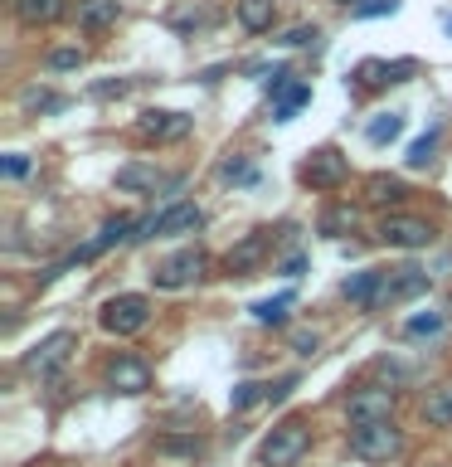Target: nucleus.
Instances as JSON below:
<instances>
[{"label": "nucleus", "mask_w": 452, "mask_h": 467, "mask_svg": "<svg viewBox=\"0 0 452 467\" xmlns=\"http://www.w3.org/2000/svg\"><path fill=\"white\" fill-rule=\"evenodd\" d=\"M394 10H399V0H360L350 15H355V20H379V15H394Z\"/></svg>", "instance_id": "nucleus-33"}, {"label": "nucleus", "mask_w": 452, "mask_h": 467, "mask_svg": "<svg viewBox=\"0 0 452 467\" xmlns=\"http://www.w3.org/2000/svg\"><path fill=\"white\" fill-rule=\"evenodd\" d=\"M394 404H399V394H394L389 385H365V389H355L345 400V414H350L355 429H365V423H389Z\"/></svg>", "instance_id": "nucleus-5"}, {"label": "nucleus", "mask_w": 452, "mask_h": 467, "mask_svg": "<svg viewBox=\"0 0 452 467\" xmlns=\"http://www.w3.org/2000/svg\"><path fill=\"white\" fill-rule=\"evenodd\" d=\"M379 239L389 248H428L437 239V229L423 214H385L379 219Z\"/></svg>", "instance_id": "nucleus-6"}, {"label": "nucleus", "mask_w": 452, "mask_h": 467, "mask_svg": "<svg viewBox=\"0 0 452 467\" xmlns=\"http://www.w3.org/2000/svg\"><path fill=\"white\" fill-rule=\"evenodd\" d=\"M316 346H321L316 331H292V350H297V356H316Z\"/></svg>", "instance_id": "nucleus-35"}, {"label": "nucleus", "mask_w": 452, "mask_h": 467, "mask_svg": "<svg viewBox=\"0 0 452 467\" xmlns=\"http://www.w3.org/2000/svg\"><path fill=\"white\" fill-rule=\"evenodd\" d=\"M345 302H355V306H365L370 312L375 306V292H379V268H365V273H355V277H345Z\"/></svg>", "instance_id": "nucleus-18"}, {"label": "nucleus", "mask_w": 452, "mask_h": 467, "mask_svg": "<svg viewBox=\"0 0 452 467\" xmlns=\"http://www.w3.org/2000/svg\"><path fill=\"white\" fill-rule=\"evenodd\" d=\"M15 15H20L25 25H49L64 15V0H15Z\"/></svg>", "instance_id": "nucleus-22"}, {"label": "nucleus", "mask_w": 452, "mask_h": 467, "mask_svg": "<svg viewBox=\"0 0 452 467\" xmlns=\"http://www.w3.org/2000/svg\"><path fill=\"white\" fill-rule=\"evenodd\" d=\"M345 175H350V161L335 151V146H316V151L302 161V181L312 190H341Z\"/></svg>", "instance_id": "nucleus-7"}, {"label": "nucleus", "mask_w": 452, "mask_h": 467, "mask_svg": "<svg viewBox=\"0 0 452 467\" xmlns=\"http://www.w3.org/2000/svg\"><path fill=\"white\" fill-rule=\"evenodd\" d=\"M268 389H272V385H258V379H239V385L229 389V409H239V414H243V409H253L258 400H268Z\"/></svg>", "instance_id": "nucleus-26"}, {"label": "nucleus", "mask_w": 452, "mask_h": 467, "mask_svg": "<svg viewBox=\"0 0 452 467\" xmlns=\"http://www.w3.org/2000/svg\"><path fill=\"white\" fill-rule=\"evenodd\" d=\"M262 258H268V234H262V229H253L243 244H233V248H229L224 268H229L233 277H248V273H253Z\"/></svg>", "instance_id": "nucleus-13"}, {"label": "nucleus", "mask_w": 452, "mask_h": 467, "mask_svg": "<svg viewBox=\"0 0 452 467\" xmlns=\"http://www.w3.org/2000/svg\"><path fill=\"white\" fill-rule=\"evenodd\" d=\"M447 317H452V297H447Z\"/></svg>", "instance_id": "nucleus-41"}, {"label": "nucleus", "mask_w": 452, "mask_h": 467, "mask_svg": "<svg viewBox=\"0 0 452 467\" xmlns=\"http://www.w3.org/2000/svg\"><path fill=\"white\" fill-rule=\"evenodd\" d=\"M190 131V117L185 112H166V108H146L137 117V137L141 141H180Z\"/></svg>", "instance_id": "nucleus-10"}, {"label": "nucleus", "mask_w": 452, "mask_h": 467, "mask_svg": "<svg viewBox=\"0 0 452 467\" xmlns=\"http://www.w3.org/2000/svg\"><path fill=\"white\" fill-rule=\"evenodd\" d=\"M20 108H25V112H64V108H68V98H64V93H54V88L29 83L25 93H20Z\"/></svg>", "instance_id": "nucleus-21"}, {"label": "nucleus", "mask_w": 452, "mask_h": 467, "mask_svg": "<svg viewBox=\"0 0 452 467\" xmlns=\"http://www.w3.org/2000/svg\"><path fill=\"white\" fill-rule=\"evenodd\" d=\"M117 15H122V5L117 0H78V25L83 29H108V25H117Z\"/></svg>", "instance_id": "nucleus-17"}, {"label": "nucleus", "mask_w": 452, "mask_h": 467, "mask_svg": "<svg viewBox=\"0 0 452 467\" xmlns=\"http://www.w3.org/2000/svg\"><path fill=\"white\" fill-rule=\"evenodd\" d=\"M306 448H312V429H306V419H282L268 438H262L258 462L262 467H297L306 458Z\"/></svg>", "instance_id": "nucleus-1"}, {"label": "nucleus", "mask_w": 452, "mask_h": 467, "mask_svg": "<svg viewBox=\"0 0 452 467\" xmlns=\"http://www.w3.org/2000/svg\"><path fill=\"white\" fill-rule=\"evenodd\" d=\"M219 175L233 181V185H253L258 181V171H253V161H248V156H229L224 166H219Z\"/></svg>", "instance_id": "nucleus-29"}, {"label": "nucleus", "mask_w": 452, "mask_h": 467, "mask_svg": "<svg viewBox=\"0 0 452 467\" xmlns=\"http://www.w3.org/2000/svg\"><path fill=\"white\" fill-rule=\"evenodd\" d=\"M204 224V210L195 200H175L156 214V239H175V234H195Z\"/></svg>", "instance_id": "nucleus-12"}, {"label": "nucleus", "mask_w": 452, "mask_h": 467, "mask_svg": "<svg viewBox=\"0 0 452 467\" xmlns=\"http://www.w3.org/2000/svg\"><path fill=\"white\" fill-rule=\"evenodd\" d=\"M316 39H321L316 25H297V29H287V35H282L287 49H306V44H316Z\"/></svg>", "instance_id": "nucleus-34"}, {"label": "nucleus", "mask_w": 452, "mask_h": 467, "mask_svg": "<svg viewBox=\"0 0 452 467\" xmlns=\"http://www.w3.org/2000/svg\"><path fill=\"white\" fill-rule=\"evenodd\" d=\"M423 419H428L433 429H452V385L433 389L428 400H423Z\"/></svg>", "instance_id": "nucleus-23"}, {"label": "nucleus", "mask_w": 452, "mask_h": 467, "mask_svg": "<svg viewBox=\"0 0 452 467\" xmlns=\"http://www.w3.org/2000/svg\"><path fill=\"white\" fill-rule=\"evenodd\" d=\"M428 292V273L404 263V268H379V292H375V306L370 312H385L389 302H408V297H423Z\"/></svg>", "instance_id": "nucleus-4"}, {"label": "nucleus", "mask_w": 452, "mask_h": 467, "mask_svg": "<svg viewBox=\"0 0 452 467\" xmlns=\"http://www.w3.org/2000/svg\"><path fill=\"white\" fill-rule=\"evenodd\" d=\"M306 102H312V83H302V78H292L282 93L272 98V122H292V117H297Z\"/></svg>", "instance_id": "nucleus-16"}, {"label": "nucleus", "mask_w": 452, "mask_h": 467, "mask_svg": "<svg viewBox=\"0 0 452 467\" xmlns=\"http://www.w3.org/2000/svg\"><path fill=\"white\" fill-rule=\"evenodd\" d=\"M98 321H102V331H112V336H137V331H146V321H151V302H146L141 292H117V297H108Z\"/></svg>", "instance_id": "nucleus-3"}, {"label": "nucleus", "mask_w": 452, "mask_h": 467, "mask_svg": "<svg viewBox=\"0 0 452 467\" xmlns=\"http://www.w3.org/2000/svg\"><path fill=\"white\" fill-rule=\"evenodd\" d=\"M443 25H447V35H452V15H447V20H443Z\"/></svg>", "instance_id": "nucleus-40"}, {"label": "nucleus", "mask_w": 452, "mask_h": 467, "mask_svg": "<svg viewBox=\"0 0 452 467\" xmlns=\"http://www.w3.org/2000/svg\"><path fill=\"white\" fill-rule=\"evenodd\" d=\"M302 268H306V254H292V258L282 263V273H287V277H302Z\"/></svg>", "instance_id": "nucleus-38"}, {"label": "nucleus", "mask_w": 452, "mask_h": 467, "mask_svg": "<svg viewBox=\"0 0 452 467\" xmlns=\"http://www.w3.org/2000/svg\"><path fill=\"white\" fill-rule=\"evenodd\" d=\"M365 190H370V204H399L408 195L399 175H370V185H365Z\"/></svg>", "instance_id": "nucleus-24"}, {"label": "nucleus", "mask_w": 452, "mask_h": 467, "mask_svg": "<svg viewBox=\"0 0 452 467\" xmlns=\"http://www.w3.org/2000/svg\"><path fill=\"white\" fill-rule=\"evenodd\" d=\"M341 5H350V10H355V5H360V0H341Z\"/></svg>", "instance_id": "nucleus-39"}, {"label": "nucleus", "mask_w": 452, "mask_h": 467, "mask_svg": "<svg viewBox=\"0 0 452 467\" xmlns=\"http://www.w3.org/2000/svg\"><path fill=\"white\" fill-rule=\"evenodd\" d=\"M404 131V112H379L370 127H365V137H370L375 146H385V141H394Z\"/></svg>", "instance_id": "nucleus-25"}, {"label": "nucleus", "mask_w": 452, "mask_h": 467, "mask_svg": "<svg viewBox=\"0 0 452 467\" xmlns=\"http://www.w3.org/2000/svg\"><path fill=\"white\" fill-rule=\"evenodd\" d=\"M233 15H239V25L248 29V35H262V29H272L277 5L272 0H233Z\"/></svg>", "instance_id": "nucleus-15"}, {"label": "nucleus", "mask_w": 452, "mask_h": 467, "mask_svg": "<svg viewBox=\"0 0 452 467\" xmlns=\"http://www.w3.org/2000/svg\"><path fill=\"white\" fill-rule=\"evenodd\" d=\"M404 73H414V64H385V58H365V64L350 73L355 88H385V83H404Z\"/></svg>", "instance_id": "nucleus-14"}, {"label": "nucleus", "mask_w": 452, "mask_h": 467, "mask_svg": "<svg viewBox=\"0 0 452 467\" xmlns=\"http://www.w3.org/2000/svg\"><path fill=\"white\" fill-rule=\"evenodd\" d=\"M204 443L200 438H175V433H166V438H156V452H175V458H195Z\"/></svg>", "instance_id": "nucleus-32"}, {"label": "nucleus", "mask_w": 452, "mask_h": 467, "mask_svg": "<svg viewBox=\"0 0 452 467\" xmlns=\"http://www.w3.org/2000/svg\"><path fill=\"white\" fill-rule=\"evenodd\" d=\"M0 171H5L10 181H20V175H29V156H5V161H0Z\"/></svg>", "instance_id": "nucleus-37"}, {"label": "nucleus", "mask_w": 452, "mask_h": 467, "mask_svg": "<svg viewBox=\"0 0 452 467\" xmlns=\"http://www.w3.org/2000/svg\"><path fill=\"white\" fill-rule=\"evenodd\" d=\"M49 73H73V68H83V49H73V44H64V49H49Z\"/></svg>", "instance_id": "nucleus-31"}, {"label": "nucleus", "mask_w": 452, "mask_h": 467, "mask_svg": "<svg viewBox=\"0 0 452 467\" xmlns=\"http://www.w3.org/2000/svg\"><path fill=\"white\" fill-rule=\"evenodd\" d=\"M200 277H204V254H200V248H180V254H170L151 273V283L160 292H180V287H195Z\"/></svg>", "instance_id": "nucleus-8"}, {"label": "nucleus", "mask_w": 452, "mask_h": 467, "mask_svg": "<svg viewBox=\"0 0 452 467\" xmlns=\"http://www.w3.org/2000/svg\"><path fill=\"white\" fill-rule=\"evenodd\" d=\"M127 88H131L127 78H117V83H93V88H87V93H93L98 102H108V98H122V93H127Z\"/></svg>", "instance_id": "nucleus-36"}, {"label": "nucleus", "mask_w": 452, "mask_h": 467, "mask_svg": "<svg viewBox=\"0 0 452 467\" xmlns=\"http://www.w3.org/2000/svg\"><path fill=\"white\" fill-rule=\"evenodd\" d=\"M350 452H355L360 462H389L404 452V429L399 423H365V429L350 433Z\"/></svg>", "instance_id": "nucleus-2"}, {"label": "nucleus", "mask_w": 452, "mask_h": 467, "mask_svg": "<svg viewBox=\"0 0 452 467\" xmlns=\"http://www.w3.org/2000/svg\"><path fill=\"white\" fill-rule=\"evenodd\" d=\"M433 151H437V127H428L423 137H414V146H408V156H404L408 171H423L433 161Z\"/></svg>", "instance_id": "nucleus-28"}, {"label": "nucleus", "mask_w": 452, "mask_h": 467, "mask_svg": "<svg viewBox=\"0 0 452 467\" xmlns=\"http://www.w3.org/2000/svg\"><path fill=\"white\" fill-rule=\"evenodd\" d=\"M117 185H122V190H137V195H141V190H156V185H166V175H160L156 166H141V161H131V166H122V171H117Z\"/></svg>", "instance_id": "nucleus-19"}, {"label": "nucleus", "mask_w": 452, "mask_h": 467, "mask_svg": "<svg viewBox=\"0 0 452 467\" xmlns=\"http://www.w3.org/2000/svg\"><path fill=\"white\" fill-rule=\"evenodd\" d=\"M355 224H360V210H355V204H331V210L321 214V234H326V239H345Z\"/></svg>", "instance_id": "nucleus-20"}, {"label": "nucleus", "mask_w": 452, "mask_h": 467, "mask_svg": "<svg viewBox=\"0 0 452 467\" xmlns=\"http://www.w3.org/2000/svg\"><path fill=\"white\" fill-rule=\"evenodd\" d=\"M73 350H78V331H54V336H44V341H39V346L25 356V370L44 379V375L64 370Z\"/></svg>", "instance_id": "nucleus-9"}, {"label": "nucleus", "mask_w": 452, "mask_h": 467, "mask_svg": "<svg viewBox=\"0 0 452 467\" xmlns=\"http://www.w3.org/2000/svg\"><path fill=\"white\" fill-rule=\"evenodd\" d=\"M108 389H117V394H146V389H151V365H146L141 356L108 360Z\"/></svg>", "instance_id": "nucleus-11"}, {"label": "nucleus", "mask_w": 452, "mask_h": 467, "mask_svg": "<svg viewBox=\"0 0 452 467\" xmlns=\"http://www.w3.org/2000/svg\"><path fill=\"white\" fill-rule=\"evenodd\" d=\"M443 321H447V312H423V317H408V321H404V336H437V331H443Z\"/></svg>", "instance_id": "nucleus-30"}, {"label": "nucleus", "mask_w": 452, "mask_h": 467, "mask_svg": "<svg viewBox=\"0 0 452 467\" xmlns=\"http://www.w3.org/2000/svg\"><path fill=\"white\" fill-rule=\"evenodd\" d=\"M297 302L292 292H282V297H262V302H253V317L262 321V327H277V321H287V306Z\"/></svg>", "instance_id": "nucleus-27"}]
</instances>
